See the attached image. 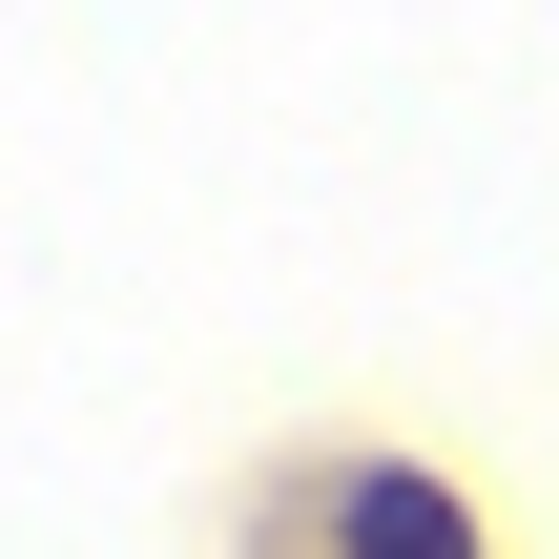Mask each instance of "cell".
Listing matches in <instances>:
<instances>
[{
    "mask_svg": "<svg viewBox=\"0 0 559 559\" xmlns=\"http://www.w3.org/2000/svg\"><path fill=\"white\" fill-rule=\"evenodd\" d=\"M353 559H477L436 477H353Z\"/></svg>",
    "mask_w": 559,
    "mask_h": 559,
    "instance_id": "6da1fadb",
    "label": "cell"
}]
</instances>
